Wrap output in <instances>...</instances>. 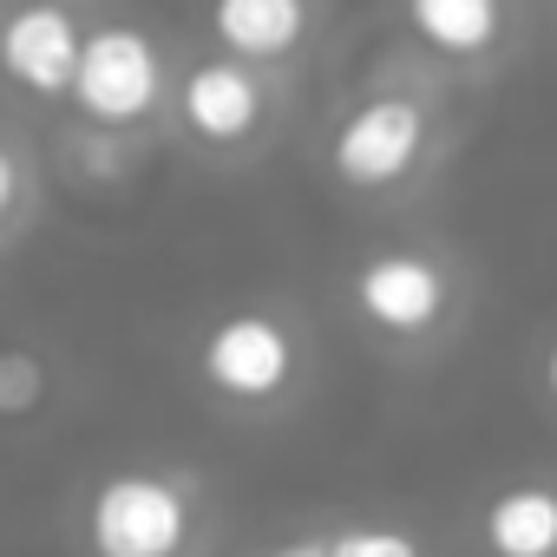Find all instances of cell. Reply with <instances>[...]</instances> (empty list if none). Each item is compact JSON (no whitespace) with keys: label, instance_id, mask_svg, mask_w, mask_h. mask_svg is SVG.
<instances>
[{"label":"cell","instance_id":"obj_7","mask_svg":"<svg viewBox=\"0 0 557 557\" xmlns=\"http://www.w3.org/2000/svg\"><path fill=\"white\" fill-rule=\"evenodd\" d=\"M177 119L197 145H249L262 125H269V79L243 60H197L184 79H177Z\"/></svg>","mask_w":557,"mask_h":557},{"label":"cell","instance_id":"obj_1","mask_svg":"<svg viewBox=\"0 0 557 557\" xmlns=\"http://www.w3.org/2000/svg\"><path fill=\"white\" fill-rule=\"evenodd\" d=\"M342 302L374 342L426 348L459 322V269L446 256L420 249V243H387V249H368L348 269Z\"/></svg>","mask_w":557,"mask_h":557},{"label":"cell","instance_id":"obj_15","mask_svg":"<svg viewBox=\"0 0 557 557\" xmlns=\"http://www.w3.org/2000/svg\"><path fill=\"white\" fill-rule=\"evenodd\" d=\"M544 394L557 400V335H550V348H544Z\"/></svg>","mask_w":557,"mask_h":557},{"label":"cell","instance_id":"obj_10","mask_svg":"<svg viewBox=\"0 0 557 557\" xmlns=\"http://www.w3.org/2000/svg\"><path fill=\"white\" fill-rule=\"evenodd\" d=\"M485 557H557V479H511L479 511Z\"/></svg>","mask_w":557,"mask_h":557},{"label":"cell","instance_id":"obj_2","mask_svg":"<svg viewBox=\"0 0 557 557\" xmlns=\"http://www.w3.org/2000/svg\"><path fill=\"white\" fill-rule=\"evenodd\" d=\"M86 550L92 557H184L197 544L203 505L184 472L158 466H112L86 492Z\"/></svg>","mask_w":557,"mask_h":557},{"label":"cell","instance_id":"obj_9","mask_svg":"<svg viewBox=\"0 0 557 557\" xmlns=\"http://www.w3.org/2000/svg\"><path fill=\"white\" fill-rule=\"evenodd\" d=\"M400 27L446 66H479L511 40V0H400Z\"/></svg>","mask_w":557,"mask_h":557},{"label":"cell","instance_id":"obj_5","mask_svg":"<svg viewBox=\"0 0 557 557\" xmlns=\"http://www.w3.org/2000/svg\"><path fill=\"white\" fill-rule=\"evenodd\" d=\"M171 92V66H164V47L132 27V21H112V27H92L86 34V53H79V73H73V92L66 106L99 125V132H125V125H145Z\"/></svg>","mask_w":557,"mask_h":557},{"label":"cell","instance_id":"obj_11","mask_svg":"<svg viewBox=\"0 0 557 557\" xmlns=\"http://www.w3.org/2000/svg\"><path fill=\"white\" fill-rule=\"evenodd\" d=\"M329 550L335 557H426L420 531L394 518H348L342 531H329Z\"/></svg>","mask_w":557,"mask_h":557},{"label":"cell","instance_id":"obj_4","mask_svg":"<svg viewBox=\"0 0 557 557\" xmlns=\"http://www.w3.org/2000/svg\"><path fill=\"white\" fill-rule=\"evenodd\" d=\"M426 151H433V106L407 86H381V92L355 99L329 132V171H335V184H348L361 197L413 184L426 171Z\"/></svg>","mask_w":557,"mask_h":557},{"label":"cell","instance_id":"obj_12","mask_svg":"<svg viewBox=\"0 0 557 557\" xmlns=\"http://www.w3.org/2000/svg\"><path fill=\"white\" fill-rule=\"evenodd\" d=\"M47 407V361L34 348H0V420H27Z\"/></svg>","mask_w":557,"mask_h":557},{"label":"cell","instance_id":"obj_8","mask_svg":"<svg viewBox=\"0 0 557 557\" xmlns=\"http://www.w3.org/2000/svg\"><path fill=\"white\" fill-rule=\"evenodd\" d=\"M203 27L223 60L243 66H283L315 34V0H203Z\"/></svg>","mask_w":557,"mask_h":557},{"label":"cell","instance_id":"obj_13","mask_svg":"<svg viewBox=\"0 0 557 557\" xmlns=\"http://www.w3.org/2000/svg\"><path fill=\"white\" fill-rule=\"evenodd\" d=\"M21 210H27V164H21V151L8 138H0V230H8Z\"/></svg>","mask_w":557,"mask_h":557},{"label":"cell","instance_id":"obj_3","mask_svg":"<svg viewBox=\"0 0 557 557\" xmlns=\"http://www.w3.org/2000/svg\"><path fill=\"white\" fill-rule=\"evenodd\" d=\"M309 348L302 329L289 315H275L262 302L223 309L203 335H197V381L223 400V407H275L302 387Z\"/></svg>","mask_w":557,"mask_h":557},{"label":"cell","instance_id":"obj_6","mask_svg":"<svg viewBox=\"0 0 557 557\" xmlns=\"http://www.w3.org/2000/svg\"><path fill=\"white\" fill-rule=\"evenodd\" d=\"M79 53H86V27L66 0H21V8L0 14V79L34 99H66Z\"/></svg>","mask_w":557,"mask_h":557},{"label":"cell","instance_id":"obj_14","mask_svg":"<svg viewBox=\"0 0 557 557\" xmlns=\"http://www.w3.org/2000/svg\"><path fill=\"white\" fill-rule=\"evenodd\" d=\"M262 557H335V550H329V531H296V537H275Z\"/></svg>","mask_w":557,"mask_h":557}]
</instances>
